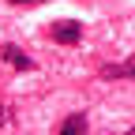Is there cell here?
I'll return each mask as SVG.
<instances>
[{
  "label": "cell",
  "mask_w": 135,
  "mask_h": 135,
  "mask_svg": "<svg viewBox=\"0 0 135 135\" xmlns=\"http://www.w3.org/2000/svg\"><path fill=\"white\" fill-rule=\"evenodd\" d=\"M83 38V23H75V19H60V23H53V41H60V45H75Z\"/></svg>",
  "instance_id": "6da1fadb"
},
{
  "label": "cell",
  "mask_w": 135,
  "mask_h": 135,
  "mask_svg": "<svg viewBox=\"0 0 135 135\" xmlns=\"http://www.w3.org/2000/svg\"><path fill=\"white\" fill-rule=\"evenodd\" d=\"M0 60H4V64H11L15 71H34V60L23 53L19 45H0Z\"/></svg>",
  "instance_id": "7a4b0ae2"
},
{
  "label": "cell",
  "mask_w": 135,
  "mask_h": 135,
  "mask_svg": "<svg viewBox=\"0 0 135 135\" xmlns=\"http://www.w3.org/2000/svg\"><path fill=\"white\" fill-rule=\"evenodd\" d=\"M86 113H68L64 116V124L56 128V135H86Z\"/></svg>",
  "instance_id": "3957f363"
},
{
  "label": "cell",
  "mask_w": 135,
  "mask_h": 135,
  "mask_svg": "<svg viewBox=\"0 0 135 135\" xmlns=\"http://www.w3.org/2000/svg\"><path fill=\"white\" fill-rule=\"evenodd\" d=\"M101 79H135V60H128V64H105L101 68Z\"/></svg>",
  "instance_id": "277c9868"
},
{
  "label": "cell",
  "mask_w": 135,
  "mask_h": 135,
  "mask_svg": "<svg viewBox=\"0 0 135 135\" xmlns=\"http://www.w3.org/2000/svg\"><path fill=\"white\" fill-rule=\"evenodd\" d=\"M11 116H8V105H0V124H8Z\"/></svg>",
  "instance_id": "5b68a950"
},
{
  "label": "cell",
  "mask_w": 135,
  "mask_h": 135,
  "mask_svg": "<svg viewBox=\"0 0 135 135\" xmlns=\"http://www.w3.org/2000/svg\"><path fill=\"white\" fill-rule=\"evenodd\" d=\"M8 4H34V0H8Z\"/></svg>",
  "instance_id": "8992f818"
},
{
  "label": "cell",
  "mask_w": 135,
  "mask_h": 135,
  "mask_svg": "<svg viewBox=\"0 0 135 135\" xmlns=\"http://www.w3.org/2000/svg\"><path fill=\"white\" fill-rule=\"evenodd\" d=\"M124 135H135V131H124Z\"/></svg>",
  "instance_id": "52a82bcc"
}]
</instances>
